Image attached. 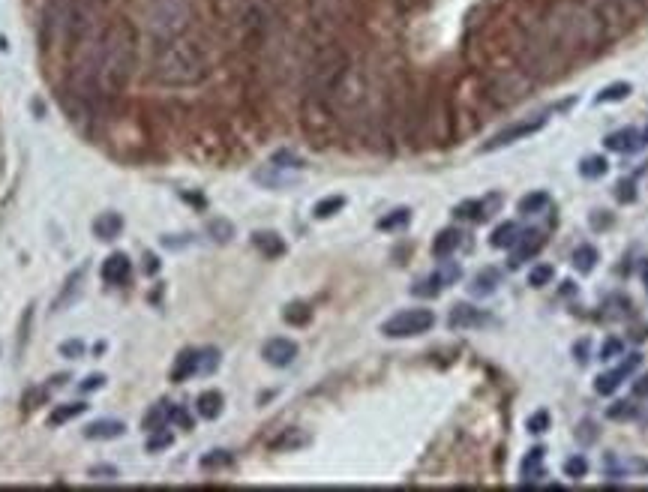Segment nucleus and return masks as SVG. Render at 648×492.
Returning a JSON list of instances; mask_svg holds the SVG:
<instances>
[{
  "mask_svg": "<svg viewBox=\"0 0 648 492\" xmlns=\"http://www.w3.org/2000/svg\"><path fill=\"white\" fill-rule=\"evenodd\" d=\"M135 57H138V34L129 21H114L105 27L100 39V52H96V85L105 93H118L126 87V81L135 72Z\"/></svg>",
  "mask_w": 648,
  "mask_h": 492,
  "instance_id": "obj_1",
  "label": "nucleus"
},
{
  "mask_svg": "<svg viewBox=\"0 0 648 492\" xmlns=\"http://www.w3.org/2000/svg\"><path fill=\"white\" fill-rule=\"evenodd\" d=\"M153 48V78L166 87H195L208 78L210 63L204 48L183 34L171 39H157Z\"/></svg>",
  "mask_w": 648,
  "mask_h": 492,
  "instance_id": "obj_2",
  "label": "nucleus"
},
{
  "mask_svg": "<svg viewBox=\"0 0 648 492\" xmlns=\"http://www.w3.org/2000/svg\"><path fill=\"white\" fill-rule=\"evenodd\" d=\"M192 3L190 0H147L144 6V24L157 39L180 36L190 27Z\"/></svg>",
  "mask_w": 648,
  "mask_h": 492,
  "instance_id": "obj_3",
  "label": "nucleus"
},
{
  "mask_svg": "<svg viewBox=\"0 0 648 492\" xmlns=\"http://www.w3.org/2000/svg\"><path fill=\"white\" fill-rule=\"evenodd\" d=\"M555 27L568 36V43L573 45H592L601 39V21L592 10L585 6H564L555 19Z\"/></svg>",
  "mask_w": 648,
  "mask_h": 492,
  "instance_id": "obj_4",
  "label": "nucleus"
},
{
  "mask_svg": "<svg viewBox=\"0 0 648 492\" xmlns=\"http://www.w3.org/2000/svg\"><path fill=\"white\" fill-rule=\"evenodd\" d=\"M436 324V313L432 309H403L393 318L381 324V333L390 339H408V336H421Z\"/></svg>",
  "mask_w": 648,
  "mask_h": 492,
  "instance_id": "obj_5",
  "label": "nucleus"
},
{
  "mask_svg": "<svg viewBox=\"0 0 648 492\" xmlns=\"http://www.w3.org/2000/svg\"><path fill=\"white\" fill-rule=\"evenodd\" d=\"M219 366V351L216 348H190L177 357L171 369V381H190L195 375H208Z\"/></svg>",
  "mask_w": 648,
  "mask_h": 492,
  "instance_id": "obj_6",
  "label": "nucleus"
},
{
  "mask_svg": "<svg viewBox=\"0 0 648 492\" xmlns=\"http://www.w3.org/2000/svg\"><path fill=\"white\" fill-rule=\"evenodd\" d=\"M546 114H537V118H528V120H516L511 123L507 129H502L498 135H492L487 144H483V150H498V147H507V144H516L519 138H528V135H535L540 133V129L546 126Z\"/></svg>",
  "mask_w": 648,
  "mask_h": 492,
  "instance_id": "obj_7",
  "label": "nucleus"
},
{
  "mask_svg": "<svg viewBox=\"0 0 648 492\" xmlns=\"http://www.w3.org/2000/svg\"><path fill=\"white\" fill-rule=\"evenodd\" d=\"M300 355V348H298V342L294 339H285V336H273V339H267L265 342V348H261V357L267 360L270 366H291L294 360H298Z\"/></svg>",
  "mask_w": 648,
  "mask_h": 492,
  "instance_id": "obj_8",
  "label": "nucleus"
},
{
  "mask_svg": "<svg viewBox=\"0 0 648 492\" xmlns=\"http://www.w3.org/2000/svg\"><path fill=\"white\" fill-rule=\"evenodd\" d=\"M102 280H105V285H118V289L133 280V261H129V256L111 252V256L102 261Z\"/></svg>",
  "mask_w": 648,
  "mask_h": 492,
  "instance_id": "obj_9",
  "label": "nucleus"
},
{
  "mask_svg": "<svg viewBox=\"0 0 648 492\" xmlns=\"http://www.w3.org/2000/svg\"><path fill=\"white\" fill-rule=\"evenodd\" d=\"M459 280V267L456 265H450V267H441L436 270L432 276H426V280H421L414 285V294H421V298H432V294H438L445 285L450 282H456Z\"/></svg>",
  "mask_w": 648,
  "mask_h": 492,
  "instance_id": "obj_10",
  "label": "nucleus"
},
{
  "mask_svg": "<svg viewBox=\"0 0 648 492\" xmlns=\"http://www.w3.org/2000/svg\"><path fill=\"white\" fill-rule=\"evenodd\" d=\"M636 366H639V355H630V360H625V364H621L618 369H612V372L601 375V379L594 381V390H597V393H603V396H610V393L621 384V379H625L627 372H634Z\"/></svg>",
  "mask_w": 648,
  "mask_h": 492,
  "instance_id": "obj_11",
  "label": "nucleus"
},
{
  "mask_svg": "<svg viewBox=\"0 0 648 492\" xmlns=\"http://www.w3.org/2000/svg\"><path fill=\"white\" fill-rule=\"evenodd\" d=\"M171 423H175V405H171V403H157L150 412L144 414V421H142V426L150 432V436H153V432L168 429Z\"/></svg>",
  "mask_w": 648,
  "mask_h": 492,
  "instance_id": "obj_12",
  "label": "nucleus"
},
{
  "mask_svg": "<svg viewBox=\"0 0 648 492\" xmlns=\"http://www.w3.org/2000/svg\"><path fill=\"white\" fill-rule=\"evenodd\" d=\"M544 249V237L540 234H519L516 237V243H513V256H511V267H519L526 258L531 256H537V252Z\"/></svg>",
  "mask_w": 648,
  "mask_h": 492,
  "instance_id": "obj_13",
  "label": "nucleus"
},
{
  "mask_svg": "<svg viewBox=\"0 0 648 492\" xmlns=\"http://www.w3.org/2000/svg\"><path fill=\"white\" fill-rule=\"evenodd\" d=\"M123 432H126V426L120 421H96L85 429V438L87 441H114V438H120Z\"/></svg>",
  "mask_w": 648,
  "mask_h": 492,
  "instance_id": "obj_14",
  "label": "nucleus"
},
{
  "mask_svg": "<svg viewBox=\"0 0 648 492\" xmlns=\"http://www.w3.org/2000/svg\"><path fill=\"white\" fill-rule=\"evenodd\" d=\"M447 324L454 327V331H462V327L483 324V313H480V309H474V306H469V303H456V306L450 309Z\"/></svg>",
  "mask_w": 648,
  "mask_h": 492,
  "instance_id": "obj_15",
  "label": "nucleus"
},
{
  "mask_svg": "<svg viewBox=\"0 0 648 492\" xmlns=\"http://www.w3.org/2000/svg\"><path fill=\"white\" fill-rule=\"evenodd\" d=\"M252 246H256L261 256H267V258H280L285 252V243H282V237L276 232H256V234H252Z\"/></svg>",
  "mask_w": 648,
  "mask_h": 492,
  "instance_id": "obj_16",
  "label": "nucleus"
},
{
  "mask_svg": "<svg viewBox=\"0 0 648 492\" xmlns=\"http://www.w3.org/2000/svg\"><path fill=\"white\" fill-rule=\"evenodd\" d=\"M120 232H123L120 213H100V216L93 219V234L100 237V241H114Z\"/></svg>",
  "mask_w": 648,
  "mask_h": 492,
  "instance_id": "obj_17",
  "label": "nucleus"
},
{
  "mask_svg": "<svg viewBox=\"0 0 648 492\" xmlns=\"http://www.w3.org/2000/svg\"><path fill=\"white\" fill-rule=\"evenodd\" d=\"M639 144H643V135H639L636 129H618V133H612L606 138V147L615 153H630V150H636Z\"/></svg>",
  "mask_w": 648,
  "mask_h": 492,
  "instance_id": "obj_18",
  "label": "nucleus"
},
{
  "mask_svg": "<svg viewBox=\"0 0 648 492\" xmlns=\"http://www.w3.org/2000/svg\"><path fill=\"white\" fill-rule=\"evenodd\" d=\"M459 243H462V234H459L456 228H445V232L432 241V256H436V258L454 256V252L459 249Z\"/></svg>",
  "mask_w": 648,
  "mask_h": 492,
  "instance_id": "obj_19",
  "label": "nucleus"
},
{
  "mask_svg": "<svg viewBox=\"0 0 648 492\" xmlns=\"http://www.w3.org/2000/svg\"><path fill=\"white\" fill-rule=\"evenodd\" d=\"M223 405H225L223 393H219V390H208V393H201V396H199L195 412H199L201 417H208V421H213V417L223 414Z\"/></svg>",
  "mask_w": 648,
  "mask_h": 492,
  "instance_id": "obj_20",
  "label": "nucleus"
},
{
  "mask_svg": "<svg viewBox=\"0 0 648 492\" xmlns=\"http://www.w3.org/2000/svg\"><path fill=\"white\" fill-rule=\"evenodd\" d=\"M90 405L85 403H69V405H57L52 414H48V426H63V423H69V421H76V417H81L87 412Z\"/></svg>",
  "mask_w": 648,
  "mask_h": 492,
  "instance_id": "obj_21",
  "label": "nucleus"
},
{
  "mask_svg": "<svg viewBox=\"0 0 648 492\" xmlns=\"http://www.w3.org/2000/svg\"><path fill=\"white\" fill-rule=\"evenodd\" d=\"M544 447H535V450H528V456L522 459V478H531V480H537L540 474H544Z\"/></svg>",
  "mask_w": 648,
  "mask_h": 492,
  "instance_id": "obj_22",
  "label": "nucleus"
},
{
  "mask_svg": "<svg viewBox=\"0 0 648 492\" xmlns=\"http://www.w3.org/2000/svg\"><path fill=\"white\" fill-rule=\"evenodd\" d=\"M597 265V249L588 243H582L577 252H573V267L579 270V273H588V270H594Z\"/></svg>",
  "mask_w": 648,
  "mask_h": 492,
  "instance_id": "obj_23",
  "label": "nucleus"
},
{
  "mask_svg": "<svg viewBox=\"0 0 648 492\" xmlns=\"http://www.w3.org/2000/svg\"><path fill=\"white\" fill-rule=\"evenodd\" d=\"M282 318L294 327H303V324H309V318H313V309H309L306 303H289V306L282 309Z\"/></svg>",
  "mask_w": 648,
  "mask_h": 492,
  "instance_id": "obj_24",
  "label": "nucleus"
},
{
  "mask_svg": "<svg viewBox=\"0 0 648 492\" xmlns=\"http://www.w3.org/2000/svg\"><path fill=\"white\" fill-rule=\"evenodd\" d=\"M342 208H346V199H342V195H331V199H322V201L315 204V208H313V216H315V219H331L333 213H339Z\"/></svg>",
  "mask_w": 648,
  "mask_h": 492,
  "instance_id": "obj_25",
  "label": "nucleus"
},
{
  "mask_svg": "<svg viewBox=\"0 0 648 492\" xmlns=\"http://www.w3.org/2000/svg\"><path fill=\"white\" fill-rule=\"evenodd\" d=\"M516 237H519V228H516L513 223H504V225H498L495 232H492V246L504 249V246H513V243H516Z\"/></svg>",
  "mask_w": 648,
  "mask_h": 492,
  "instance_id": "obj_26",
  "label": "nucleus"
},
{
  "mask_svg": "<svg viewBox=\"0 0 648 492\" xmlns=\"http://www.w3.org/2000/svg\"><path fill=\"white\" fill-rule=\"evenodd\" d=\"M234 462V456L228 454V450H213V454L201 456V469L204 471H216V469H228V465Z\"/></svg>",
  "mask_w": 648,
  "mask_h": 492,
  "instance_id": "obj_27",
  "label": "nucleus"
},
{
  "mask_svg": "<svg viewBox=\"0 0 648 492\" xmlns=\"http://www.w3.org/2000/svg\"><path fill=\"white\" fill-rule=\"evenodd\" d=\"M208 234L216 243H228L234 237V225L228 223V219H210V223H208Z\"/></svg>",
  "mask_w": 648,
  "mask_h": 492,
  "instance_id": "obj_28",
  "label": "nucleus"
},
{
  "mask_svg": "<svg viewBox=\"0 0 648 492\" xmlns=\"http://www.w3.org/2000/svg\"><path fill=\"white\" fill-rule=\"evenodd\" d=\"M627 96H630L627 81H615V85L603 87L601 93H597V102H618V100H627Z\"/></svg>",
  "mask_w": 648,
  "mask_h": 492,
  "instance_id": "obj_29",
  "label": "nucleus"
},
{
  "mask_svg": "<svg viewBox=\"0 0 648 492\" xmlns=\"http://www.w3.org/2000/svg\"><path fill=\"white\" fill-rule=\"evenodd\" d=\"M306 436H303V432H298V429H289V432H285V436H280V438H276V441H270V447H273V450H294V447H303V445H306Z\"/></svg>",
  "mask_w": 648,
  "mask_h": 492,
  "instance_id": "obj_30",
  "label": "nucleus"
},
{
  "mask_svg": "<svg viewBox=\"0 0 648 492\" xmlns=\"http://www.w3.org/2000/svg\"><path fill=\"white\" fill-rule=\"evenodd\" d=\"M549 204V195L546 192H531V195H526V199L519 201V213L522 216H531V213H540Z\"/></svg>",
  "mask_w": 648,
  "mask_h": 492,
  "instance_id": "obj_31",
  "label": "nucleus"
},
{
  "mask_svg": "<svg viewBox=\"0 0 648 492\" xmlns=\"http://www.w3.org/2000/svg\"><path fill=\"white\" fill-rule=\"evenodd\" d=\"M495 285H498V273H495V270H483V273L474 276L471 291L474 294H492V291H495Z\"/></svg>",
  "mask_w": 648,
  "mask_h": 492,
  "instance_id": "obj_32",
  "label": "nucleus"
},
{
  "mask_svg": "<svg viewBox=\"0 0 648 492\" xmlns=\"http://www.w3.org/2000/svg\"><path fill=\"white\" fill-rule=\"evenodd\" d=\"M456 216H462V219H487L489 213H487V204H483V201H465V204H459V208H456Z\"/></svg>",
  "mask_w": 648,
  "mask_h": 492,
  "instance_id": "obj_33",
  "label": "nucleus"
},
{
  "mask_svg": "<svg viewBox=\"0 0 648 492\" xmlns=\"http://www.w3.org/2000/svg\"><path fill=\"white\" fill-rule=\"evenodd\" d=\"M552 276H555V270L549 265H537V267H531V273H528V285L531 289H544V285H549Z\"/></svg>",
  "mask_w": 648,
  "mask_h": 492,
  "instance_id": "obj_34",
  "label": "nucleus"
},
{
  "mask_svg": "<svg viewBox=\"0 0 648 492\" xmlns=\"http://www.w3.org/2000/svg\"><path fill=\"white\" fill-rule=\"evenodd\" d=\"M564 474H568L570 480H579L588 474V459L585 456H570L568 462H564Z\"/></svg>",
  "mask_w": 648,
  "mask_h": 492,
  "instance_id": "obj_35",
  "label": "nucleus"
},
{
  "mask_svg": "<svg viewBox=\"0 0 648 492\" xmlns=\"http://www.w3.org/2000/svg\"><path fill=\"white\" fill-rule=\"evenodd\" d=\"M579 175H582V177H601V175H606V159H603V157L585 159V162L579 166Z\"/></svg>",
  "mask_w": 648,
  "mask_h": 492,
  "instance_id": "obj_36",
  "label": "nucleus"
},
{
  "mask_svg": "<svg viewBox=\"0 0 648 492\" xmlns=\"http://www.w3.org/2000/svg\"><path fill=\"white\" fill-rule=\"evenodd\" d=\"M408 216H412V210H393L390 216H384L379 219V228H384V232H390V228H399V225H405L408 223Z\"/></svg>",
  "mask_w": 648,
  "mask_h": 492,
  "instance_id": "obj_37",
  "label": "nucleus"
},
{
  "mask_svg": "<svg viewBox=\"0 0 648 492\" xmlns=\"http://www.w3.org/2000/svg\"><path fill=\"white\" fill-rule=\"evenodd\" d=\"M546 429H549V414L546 412H537V414L528 417V432L540 436V432H546Z\"/></svg>",
  "mask_w": 648,
  "mask_h": 492,
  "instance_id": "obj_38",
  "label": "nucleus"
},
{
  "mask_svg": "<svg viewBox=\"0 0 648 492\" xmlns=\"http://www.w3.org/2000/svg\"><path fill=\"white\" fill-rule=\"evenodd\" d=\"M171 441H175V436H171V432H153V438H150V445H147V450H150V454H157V450H162V447H171Z\"/></svg>",
  "mask_w": 648,
  "mask_h": 492,
  "instance_id": "obj_39",
  "label": "nucleus"
},
{
  "mask_svg": "<svg viewBox=\"0 0 648 492\" xmlns=\"http://www.w3.org/2000/svg\"><path fill=\"white\" fill-rule=\"evenodd\" d=\"M621 348H625L621 346V339H606L603 348H601V360H615L621 355Z\"/></svg>",
  "mask_w": 648,
  "mask_h": 492,
  "instance_id": "obj_40",
  "label": "nucleus"
},
{
  "mask_svg": "<svg viewBox=\"0 0 648 492\" xmlns=\"http://www.w3.org/2000/svg\"><path fill=\"white\" fill-rule=\"evenodd\" d=\"M60 355H63V357H72V360H78L81 355H85V342H78V339H72V342H63V346H60Z\"/></svg>",
  "mask_w": 648,
  "mask_h": 492,
  "instance_id": "obj_41",
  "label": "nucleus"
},
{
  "mask_svg": "<svg viewBox=\"0 0 648 492\" xmlns=\"http://www.w3.org/2000/svg\"><path fill=\"white\" fill-rule=\"evenodd\" d=\"M87 478L90 480H118V469H109V465H105V469H90Z\"/></svg>",
  "mask_w": 648,
  "mask_h": 492,
  "instance_id": "obj_42",
  "label": "nucleus"
},
{
  "mask_svg": "<svg viewBox=\"0 0 648 492\" xmlns=\"http://www.w3.org/2000/svg\"><path fill=\"white\" fill-rule=\"evenodd\" d=\"M630 414H634V408H630L627 403H615V405L610 408V417H612V421H621V417H630Z\"/></svg>",
  "mask_w": 648,
  "mask_h": 492,
  "instance_id": "obj_43",
  "label": "nucleus"
},
{
  "mask_svg": "<svg viewBox=\"0 0 648 492\" xmlns=\"http://www.w3.org/2000/svg\"><path fill=\"white\" fill-rule=\"evenodd\" d=\"M618 199H621V201H634V199H636L634 183H630V180H621V183H618Z\"/></svg>",
  "mask_w": 648,
  "mask_h": 492,
  "instance_id": "obj_44",
  "label": "nucleus"
},
{
  "mask_svg": "<svg viewBox=\"0 0 648 492\" xmlns=\"http://www.w3.org/2000/svg\"><path fill=\"white\" fill-rule=\"evenodd\" d=\"M175 423H177V426H183V429H192V417L186 414L180 405H175Z\"/></svg>",
  "mask_w": 648,
  "mask_h": 492,
  "instance_id": "obj_45",
  "label": "nucleus"
},
{
  "mask_svg": "<svg viewBox=\"0 0 648 492\" xmlns=\"http://www.w3.org/2000/svg\"><path fill=\"white\" fill-rule=\"evenodd\" d=\"M105 384V375H87L85 384H81V390H100Z\"/></svg>",
  "mask_w": 648,
  "mask_h": 492,
  "instance_id": "obj_46",
  "label": "nucleus"
},
{
  "mask_svg": "<svg viewBox=\"0 0 648 492\" xmlns=\"http://www.w3.org/2000/svg\"><path fill=\"white\" fill-rule=\"evenodd\" d=\"M634 396H648V375H643L639 381H634Z\"/></svg>",
  "mask_w": 648,
  "mask_h": 492,
  "instance_id": "obj_47",
  "label": "nucleus"
},
{
  "mask_svg": "<svg viewBox=\"0 0 648 492\" xmlns=\"http://www.w3.org/2000/svg\"><path fill=\"white\" fill-rule=\"evenodd\" d=\"M615 6H634V3H639V0H612Z\"/></svg>",
  "mask_w": 648,
  "mask_h": 492,
  "instance_id": "obj_48",
  "label": "nucleus"
},
{
  "mask_svg": "<svg viewBox=\"0 0 648 492\" xmlns=\"http://www.w3.org/2000/svg\"><path fill=\"white\" fill-rule=\"evenodd\" d=\"M643 142H648V129H645V135H643Z\"/></svg>",
  "mask_w": 648,
  "mask_h": 492,
  "instance_id": "obj_49",
  "label": "nucleus"
}]
</instances>
